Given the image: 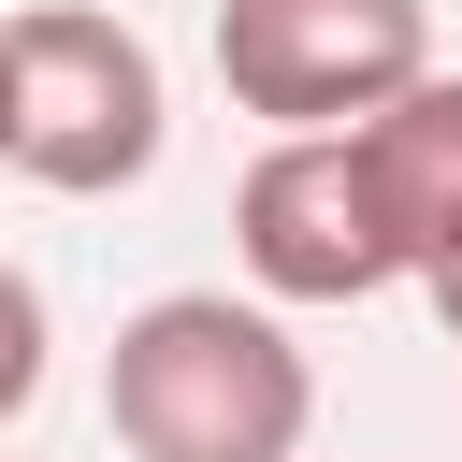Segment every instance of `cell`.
<instances>
[{"instance_id":"1","label":"cell","mask_w":462,"mask_h":462,"mask_svg":"<svg viewBox=\"0 0 462 462\" xmlns=\"http://www.w3.org/2000/svg\"><path fill=\"white\" fill-rule=\"evenodd\" d=\"M101 419L130 462H303L318 433V361L289 346L274 303L231 289H159L101 346Z\"/></svg>"},{"instance_id":"2","label":"cell","mask_w":462,"mask_h":462,"mask_svg":"<svg viewBox=\"0 0 462 462\" xmlns=\"http://www.w3.org/2000/svg\"><path fill=\"white\" fill-rule=\"evenodd\" d=\"M173 144V87H159V43L130 14H87V0H29L0 29V159L58 202H101V188H144Z\"/></svg>"},{"instance_id":"3","label":"cell","mask_w":462,"mask_h":462,"mask_svg":"<svg viewBox=\"0 0 462 462\" xmlns=\"http://www.w3.org/2000/svg\"><path fill=\"white\" fill-rule=\"evenodd\" d=\"M217 87L274 144L361 130L404 87H433V0H217Z\"/></svg>"},{"instance_id":"4","label":"cell","mask_w":462,"mask_h":462,"mask_svg":"<svg viewBox=\"0 0 462 462\" xmlns=\"http://www.w3.org/2000/svg\"><path fill=\"white\" fill-rule=\"evenodd\" d=\"M231 245H245L260 303H375V289H404V245L375 217V173H361L346 130L260 144L245 188H231Z\"/></svg>"},{"instance_id":"5","label":"cell","mask_w":462,"mask_h":462,"mask_svg":"<svg viewBox=\"0 0 462 462\" xmlns=\"http://www.w3.org/2000/svg\"><path fill=\"white\" fill-rule=\"evenodd\" d=\"M346 144H361V173H375V217H390L404 274H419V289H433V274H462V72L404 87V101H390V116H361Z\"/></svg>"},{"instance_id":"6","label":"cell","mask_w":462,"mask_h":462,"mask_svg":"<svg viewBox=\"0 0 462 462\" xmlns=\"http://www.w3.org/2000/svg\"><path fill=\"white\" fill-rule=\"evenodd\" d=\"M29 404H43V289L14 274L0 289V419H29Z\"/></svg>"},{"instance_id":"7","label":"cell","mask_w":462,"mask_h":462,"mask_svg":"<svg viewBox=\"0 0 462 462\" xmlns=\"http://www.w3.org/2000/svg\"><path fill=\"white\" fill-rule=\"evenodd\" d=\"M433 318H448V332H462V274H433Z\"/></svg>"}]
</instances>
